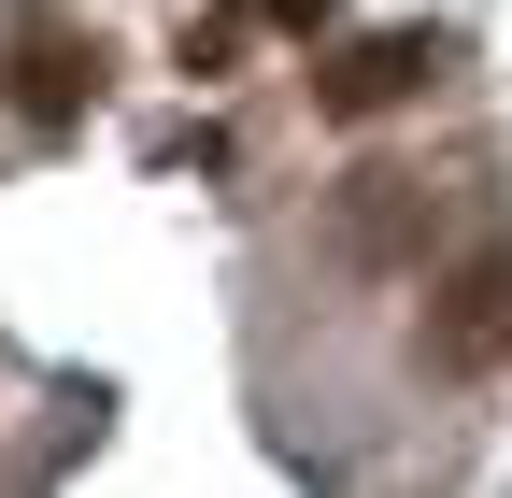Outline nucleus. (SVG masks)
I'll return each mask as SVG.
<instances>
[{
	"mask_svg": "<svg viewBox=\"0 0 512 498\" xmlns=\"http://www.w3.org/2000/svg\"><path fill=\"white\" fill-rule=\"evenodd\" d=\"M342 15V0H271V29H328Z\"/></svg>",
	"mask_w": 512,
	"mask_h": 498,
	"instance_id": "39448f33",
	"label": "nucleus"
},
{
	"mask_svg": "<svg viewBox=\"0 0 512 498\" xmlns=\"http://www.w3.org/2000/svg\"><path fill=\"white\" fill-rule=\"evenodd\" d=\"M413 356L441 370V385H470V370H498V356H512V242H484V257H456V271L427 285Z\"/></svg>",
	"mask_w": 512,
	"mask_h": 498,
	"instance_id": "f257e3e1",
	"label": "nucleus"
},
{
	"mask_svg": "<svg viewBox=\"0 0 512 498\" xmlns=\"http://www.w3.org/2000/svg\"><path fill=\"white\" fill-rule=\"evenodd\" d=\"M441 57H456L441 29H370V43H342L328 72H313V100H328V114H399V100L441 72Z\"/></svg>",
	"mask_w": 512,
	"mask_h": 498,
	"instance_id": "7ed1b4c3",
	"label": "nucleus"
},
{
	"mask_svg": "<svg viewBox=\"0 0 512 498\" xmlns=\"http://www.w3.org/2000/svg\"><path fill=\"white\" fill-rule=\"evenodd\" d=\"M0 86H15L29 129H72V114L100 100V43L57 29V15H15V57H0Z\"/></svg>",
	"mask_w": 512,
	"mask_h": 498,
	"instance_id": "f03ea898",
	"label": "nucleus"
},
{
	"mask_svg": "<svg viewBox=\"0 0 512 498\" xmlns=\"http://www.w3.org/2000/svg\"><path fill=\"white\" fill-rule=\"evenodd\" d=\"M413 228H427V185L413 171H356V200H342V257H413Z\"/></svg>",
	"mask_w": 512,
	"mask_h": 498,
	"instance_id": "20e7f679",
	"label": "nucleus"
}]
</instances>
